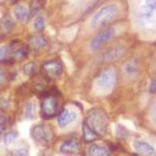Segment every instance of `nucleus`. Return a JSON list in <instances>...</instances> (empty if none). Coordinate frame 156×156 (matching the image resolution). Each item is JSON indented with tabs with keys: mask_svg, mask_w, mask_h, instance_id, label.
<instances>
[{
	"mask_svg": "<svg viewBox=\"0 0 156 156\" xmlns=\"http://www.w3.org/2000/svg\"><path fill=\"white\" fill-rule=\"evenodd\" d=\"M15 16H16L17 20L21 22H26L29 18V9L27 7H25L22 4H18L16 7H15Z\"/></svg>",
	"mask_w": 156,
	"mask_h": 156,
	"instance_id": "16",
	"label": "nucleus"
},
{
	"mask_svg": "<svg viewBox=\"0 0 156 156\" xmlns=\"http://www.w3.org/2000/svg\"><path fill=\"white\" fill-rule=\"evenodd\" d=\"M34 115V105L32 103H28L25 107V117L27 119H32Z\"/></svg>",
	"mask_w": 156,
	"mask_h": 156,
	"instance_id": "24",
	"label": "nucleus"
},
{
	"mask_svg": "<svg viewBox=\"0 0 156 156\" xmlns=\"http://www.w3.org/2000/svg\"><path fill=\"white\" fill-rule=\"evenodd\" d=\"M42 70L49 78L55 79L60 77V75L62 74V65L58 60H50L43 64Z\"/></svg>",
	"mask_w": 156,
	"mask_h": 156,
	"instance_id": "9",
	"label": "nucleus"
},
{
	"mask_svg": "<svg viewBox=\"0 0 156 156\" xmlns=\"http://www.w3.org/2000/svg\"><path fill=\"white\" fill-rule=\"evenodd\" d=\"M127 132H128L127 129L124 126H122V125H118V127H117V137L118 138H120V140L125 138L128 135Z\"/></svg>",
	"mask_w": 156,
	"mask_h": 156,
	"instance_id": "25",
	"label": "nucleus"
},
{
	"mask_svg": "<svg viewBox=\"0 0 156 156\" xmlns=\"http://www.w3.org/2000/svg\"><path fill=\"white\" fill-rule=\"evenodd\" d=\"M37 71V64L36 62H27L26 65L23 67V73L27 76H32L34 75Z\"/></svg>",
	"mask_w": 156,
	"mask_h": 156,
	"instance_id": "20",
	"label": "nucleus"
},
{
	"mask_svg": "<svg viewBox=\"0 0 156 156\" xmlns=\"http://www.w3.org/2000/svg\"><path fill=\"white\" fill-rule=\"evenodd\" d=\"M118 15H119V7L112 3L106 4L95 12L90 20V25L93 27H103L114 21Z\"/></svg>",
	"mask_w": 156,
	"mask_h": 156,
	"instance_id": "2",
	"label": "nucleus"
},
{
	"mask_svg": "<svg viewBox=\"0 0 156 156\" xmlns=\"http://www.w3.org/2000/svg\"><path fill=\"white\" fill-rule=\"evenodd\" d=\"M90 129L97 135L102 136L106 132L108 120L106 114L100 108H93L87 112V117L84 121Z\"/></svg>",
	"mask_w": 156,
	"mask_h": 156,
	"instance_id": "1",
	"label": "nucleus"
},
{
	"mask_svg": "<svg viewBox=\"0 0 156 156\" xmlns=\"http://www.w3.org/2000/svg\"><path fill=\"white\" fill-rule=\"evenodd\" d=\"M12 28H14V21L9 15H6L0 20V34H9Z\"/></svg>",
	"mask_w": 156,
	"mask_h": 156,
	"instance_id": "15",
	"label": "nucleus"
},
{
	"mask_svg": "<svg viewBox=\"0 0 156 156\" xmlns=\"http://www.w3.org/2000/svg\"><path fill=\"white\" fill-rule=\"evenodd\" d=\"M155 69H156V60H155Z\"/></svg>",
	"mask_w": 156,
	"mask_h": 156,
	"instance_id": "33",
	"label": "nucleus"
},
{
	"mask_svg": "<svg viewBox=\"0 0 156 156\" xmlns=\"http://www.w3.org/2000/svg\"><path fill=\"white\" fill-rule=\"evenodd\" d=\"M34 29L37 30V31H41L45 28V18L43 16H37L36 20H34Z\"/></svg>",
	"mask_w": 156,
	"mask_h": 156,
	"instance_id": "23",
	"label": "nucleus"
},
{
	"mask_svg": "<svg viewBox=\"0 0 156 156\" xmlns=\"http://www.w3.org/2000/svg\"><path fill=\"white\" fill-rule=\"evenodd\" d=\"M7 49V62H14L25 58L28 55V47L20 41H14L11 45H9Z\"/></svg>",
	"mask_w": 156,
	"mask_h": 156,
	"instance_id": "3",
	"label": "nucleus"
},
{
	"mask_svg": "<svg viewBox=\"0 0 156 156\" xmlns=\"http://www.w3.org/2000/svg\"><path fill=\"white\" fill-rule=\"evenodd\" d=\"M117 73L114 69H106L98 75L96 84L103 90H112L117 84Z\"/></svg>",
	"mask_w": 156,
	"mask_h": 156,
	"instance_id": "4",
	"label": "nucleus"
},
{
	"mask_svg": "<svg viewBox=\"0 0 156 156\" xmlns=\"http://www.w3.org/2000/svg\"><path fill=\"white\" fill-rule=\"evenodd\" d=\"M134 149L136 150L140 154L150 156L155 153V149L153 146H151L149 143L145 142V140H136L134 143Z\"/></svg>",
	"mask_w": 156,
	"mask_h": 156,
	"instance_id": "13",
	"label": "nucleus"
},
{
	"mask_svg": "<svg viewBox=\"0 0 156 156\" xmlns=\"http://www.w3.org/2000/svg\"><path fill=\"white\" fill-rule=\"evenodd\" d=\"M31 136L37 143L48 144L52 138V133L45 124H37L31 130Z\"/></svg>",
	"mask_w": 156,
	"mask_h": 156,
	"instance_id": "8",
	"label": "nucleus"
},
{
	"mask_svg": "<svg viewBox=\"0 0 156 156\" xmlns=\"http://www.w3.org/2000/svg\"><path fill=\"white\" fill-rule=\"evenodd\" d=\"M145 5L156 11V0H145Z\"/></svg>",
	"mask_w": 156,
	"mask_h": 156,
	"instance_id": "28",
	"label": "nucleus"
},
{
	"mask_svg": "<svg viewBox=\"0 0 156 156\" xmlns=\"http://www.w3.org/2000/svg\"><path fill=\"white\" fill-rule=\"evenodd\" d=\"M153 117H154V120L156 122V102L154 104V107H153Z\"/></svg>",
	"mask_w": 156,
	"mask_h": 156,
	"instance_id": "32",
	"label": "nucleus"
},
{
	"mask_svg": "<svg viewBox=\"0 0 156 156\" xmlns=\"http://www.w3.org/2000/svg\"><path fill=\"white\" fill-rule=\"evenodd\" d=\"M30 48L34 50H40L42 48H44L47 45V41L44 37L42 36H34V37H31L29 41Z\"/></svg>",
	"mask_w": 156,
	"mask_h": 156,
	"instance_id": "17",
	"label": "nucleus"
},
{
	"mask_svg": "<svg viewBox=\"0 0 156 156\" xmlns=\"http://www.w3.org/2000/svg\"><path fill=\"white\" fill-rule=\"evenodd\" d=\"M89 156H112L109 149L99 145H92L87 151Z\"/></svg>",
	"mask_w": 156,
	"mask_h": 156,
	"instance_id": "14",
	"label": "nucleus"
},
{
	"mask_svg": "<svg viewBox=\"0 0 156 156\" xmlns=\"http://www.w3.org/2000/svg\"><path fill=\"white\" fill-rule=\"evenodd\" d=\"M76 120H77V114L75 112L68 109V108L62 109L58 114V115H57V123H58L59 127L62 128L66 127L67 125L71 124L72 122H74Z\"/></svg>",
	"mask_w": 156,
	"mask_h": 156,
	"instance_id": "11",
	"label": "nucleus"
},
{
	"mask_svg": "<svg viewBox=\"0 0 156 156\" xmlns=\"http://www.w3.org/2000/svg\"><path fill=\"white\" fill-rule=\"evenodd\" d=\"M80 150L79 142L75 138L68 140L59 148V151L62 154H76Z\"/></svg>",
	"mask_w": 156,
	"mask_h": 156,
	"instance_id": "12",
	"label": "nucleus"
},
{
	"mask_svg": "<svg viewBox=\"0 0 156 156\" xmlns=\"http://www.w3.org/2000/svg\"><path fill=\"white\" fill-rule=\"evenodd\" d=\"M137 21L143 26H154L156 25V11L148 6H143L137 12Z\"/></svg>",
	"mask_w": 156,
	"mask_h": 156,
	"instance_id": "7",
	"label": "nucleus"
},
{
	"mask_svg": "<svg viewBox=\"0 0 156 156\" xmlns=\"http://www.w3.org/2000/svg\"><path fill=\"white\" fill-rule=\"evenodd\" d=\"M59 101L56 96L50 94L49 96L44 98L41 104V112L45 119H51L58 115Z\"/></svg>",
	"mask_w": 156,
	"mask_h": 156,
	"instance_id": "6",
	"label": "nucleus"
},
{
	"mask_svg": "<svg viewBox=\"0 0 156 156\" xmlns=\"http://www.w3.org/2000/svg\"><path fill=\"white\" fill-rule=\"evenodd\" d=\"M7 46L0 47V62H7Z\"/></svg>",
	"mask_w": 156,
	"mask_h": 156,
	"instance_id": "26",
	"label": "nucleus"
},
{
	"mask_svg": "<svg viewBox=\"0 0 156 156\" xmlns=\"http://www.w3.org/2000/svg\"><path fill=\"white\" fill-rule=\"evenodd\" d=\"M115 36V29L114 27H107V28L101 30L99 34H97L92 42L90 43V49L93 51H97V50L101 49L104 45H106L108 42H110Z\"/></svg>",
	"mask_w": 156,
	"mask_h": 156,
	"instance_id": "5",
	"label": "nucleus"
},
{
	"mask_svg": "<svg viewBox=\"0 0 156 156\" xmlns=\"http://www.w3.org/2000/svg\"><path fill=\"white\" fill-rule=\"evenodd\" d=\"M5 122H6L5 117L2 115H0V133L3 132L4 128H5Z\"/></svg>",
	"mask_w": 156,
	"mask_h": 156,
	"instance_id": "30",
	"label": "nucleus"
},
{
	"mask_svg": "<svg viewBox=\"0 0 156 156\" xmlns=\"http://www.w3.org/2000/svg\"><path fill=\"white\" fill-rule=\"evenodd\" d=\"M19 136V132L17 130H11L3 136V140L6 145H11L17 137Z\"/></svg>",
	"mask_w": 156,
	"mask_h": 156,
	"instance_id": "22",
	"label": "nucleus"
},
{
	"mask_svg": "<svg viewBox=\"0 0 156 156\" xmlns=\"http://www.w3.org/2000/svg\"><path fill=\"white\" fill-rule=\"evenodd\" d=\"M125 52H126V49L123 45H115L103 54V60L105 62H112L119 60L125 55Z\"/></svg>",
	"mask_w": 156,
	"mask_h": 156,
	"instance_id": "10",
	"label": "nucleus"
},
{
	"mask_svg": "<svg viewBox=\"0 0 156 156\" xmlns=\"http://www.w3.org/2000/svg\"><path fill=\"white\" fill-rule=\"evenodd\" d=\"M15 156H28V152L26 149H17L14 152Z\"/></svg>",
	"mask_w": 156,
	"mask_h": 156,
	"instance_id": "29",
	"label": "nucleus"
},
{
	"mask_svg": "<svg viewBox=\"0 0 156 156\" xmlns=\"http://www.w3.org/2000/svg\"><path fill=\"white\" fill-rule=\"evenodd\" d=\"M42 9V2L41 0H32L31 3H30V9H29V14L31 16H34L37 12L41 11Z\"/></svg>",
	"mask_w": 156,
	"mask_h": 156,
	"instance_id": "21",
	"label": "nucleus"
},
{
	"mask_svg": "<svg viewBox=\"0 0 156 156\" xmlns=\"http://www.w3.org/2000/svg\"><path fill=\"white\" fill-rule=\"evenodd\" d=\"M82 132H83V140L85 143L93 142V140H98L100 137L99 135H97L96 133L87 126V124L85 122H83V125H82Z\"/></svg>",
	"mask_w": 156,
	"mask_h": 156,
	"instance_id": "18",
	"label": "nucleus"
},
{
	"mask_svg": "<svg viewBox=\"0 0 156 156\" xmlns=\"http://www.w3.org/2000/svg\"><path fill=\"white\" fill-rule=\"evenodd\" d=\"M154 156H156V153H154Z\"/></svg>",
	"mask_w": 156,
	"mask_h": 156,
	"instance_id": "34",
	"label": "nucleus"
},
{
	"mask_svg": "<svg viewBox=\"0 0 156 156\" xmlns=\"http://www.w3.org/2000/svg\"><path fill=\"white\" fill-rule=\"evenodd\" d=\"M138 64L136 60L131 59L129 62H127L124 66V72L126 73L128 76H133V75H136L138 73Z\"/></svg>",
	"mask_w": 156,
	"mask_h": 156,
	"instance_id": "19",
	"label": "nucleus"
},
{
	"mask_svg": "<svg viewBox=\"0 0 156 156\" xmlns=\"http://www.w3.org/2000/svg\"><path fill=\"white\" fill-rule=\"evenodd\" d=\"M6 79V73L3 69H0V84H2Z\"/></svg>",
	"mask_w": 156,
	"mask_h": 156,
	"instance_id": "31",
	"label": "nucleus"
},
{
	"mask_svg": "<svg viewBox=\"0 0 156 156\" xmlns=\"http://www.w3.org/2000/svg\"><path fill=\"white\" fill-rule=\"evenodd\" d=\"M149 93L150 94H156V77L151 80L149 85Z\"/></svg>",
	"mask_w": 156,
	"mask_h": 156,
	"instance_id": "27",
	"label": "nucleus"
}]
</instances>
